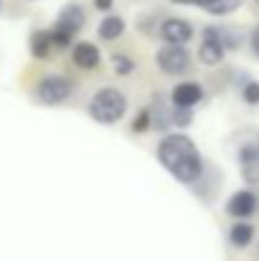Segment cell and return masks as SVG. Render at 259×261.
Listing matches in <instances>:
<instances>
[{
  "label": "cell",
  "mask_w": 259,
  "mask_h": 261,
  "mask_svg": "<svg viewBox=\"0 0 259 261\" xmlns=\"http://www.w3.org/2000/svg\"><path fill=\"white\" fill-rule=\"evenodd\" d=\"M160 165L168 170V173L178 180V182H196L201 173H203V158L196 147V142L180 132H173V135H166L155 150Z\"/></svg>",
  "instance_id": "1"
},
{
  "label": "cell",
  "mask_w": 259,
  "mask_h": 261,
  "mask_svg": "<svg viewBox=\"0 0 259 261\" xmlns=\"http://www.w3.org/2000/svg\"><path fill=\"white\" fill-rule=\"evenodd\" d=\"M86 112L94 122L99 124H117L125 112H127V96L114 87H104V89H97L86 104Z\"/></svg>",
  "instance_id": "2"
},
{
  "label": "cell",
  "mask_w": 259,
  "mask_h": 261,
  "mask_svg": "<svg viewBox=\"0 0 259 261\" xmlns=\"http://www.w3.org/2000/svg\"><path fill=\"white\" fill-rule=\"evenodd\" d=\"M72 96V82L61 74H46L36 84V99L46 107H59Z\"/></svg>",
  "instance_id": "3"
},
{
  "label": "cell",
  "mask_w": 259,
  "mask_h": 261,
  "mask_svg": "<svg viewBox=\"0 0 259 261\" xmlns=\"http://www.w3.org/2000/svg\"><path fill=\"white\" fill-rule=\"evenodd\" d=\"M155 64L163 74L180 76L191 69V54L185 51V46H163L155 54Z\"/></svg>",
  "instance_id": "4"
},
{
  "label": "cell",
  "mask_w": 259,
  "mask_h": 261,
  "mask_svg": "<svg viewBox=\"0 0 259 261\" xmlns=\"http://www.w3.org/2000/svg\"><path fill=\"white\" fill-rule=\"evenodd\" d=\"M224 54H226V48H224V43H221V38H219V28H214V25L203 28V33H201V46H198V59H201V64H203V66H219V64L224 61Z\"/></svg>",
  "instance_id": "5"
},
{
  "label": "cell",
  "mask_w": 259,
  "mask_h": 261,
  "mask_svg": "<svg viewBox=\"0 0 259 261\" xmlns=\"http://www.w3.org/2000/svg\"><path fill=\"white\" fill-rule=\"evenodd\" d=\"M86 23V10L79 5V3H66L61 10H59V15H56V23H54V28H59V31H64L66 36H77L82 28H84Z\"/></svg>",
  "instance_id": "6"
},
{
  "label": "cell",
  "mask_w": 259,
  "mask_h": 261,
  "mask_svg": "<svg viewBox=\"0 0 259 261\" xmlns=\"http://www.w3.org/2000/svg\"><path fill=\"white\" fill-rule=\"evenodd\" d=\"M160 38L168 43V46H183L193 38V25L185 20V18H166L158 28Z\"/></svg>",
  "instance_id": "7"
},
{
  "label": "cell",
  "mask_w": 259,
  "mask_h": 261,
  "mask_svg": "<svg viewBox=\"0 0 259 261\" xmlns=\"http://www.w3.org/2000/svg\"><path fill=\"white\" fill-rule=\"evenodd\" d=\"M203 99V89L198 82H180L171 91V107L175 109H193Z\"/></svg>",
  "instance_id": "8"
},
{
  "label": "cell",
  "mask_w": 259,
  "mask_h": 261,
  "mask_svg": "<svg viewBox=\"0 0 259 261\" xmlns=\"http://www.w3.org/2000/svg\"><path fill=\"white\" fill-rule=\"evenodd\" d=\"M239 170L249 185H259V145L247 142L239 150Z\"/></svg>",
  "instance_id": "9"
},
{
  "label": "cell",
  "mask_w": 259,
  "mask_h": 261,
  "mask_svg": "<svg viewBox=\"0 0 259 261\" xmlns=\"http://www.w3.org/2000/svg\"><path fill=\"white\" fill-rule=\"evenodd\" d=\"M257 203L259 200L252 190H237V193L226 200V213L234 216V218H239V221H244V218H249V216L257 211Z\"/></svg>",
  "instance_id": "10"
},
{
  "label": "cell",
  "mask_w": 259,
  "mask_h": 261,
  "mask_svg": "<svg viewBox=\"0 0 259 261\" xmlns=\"http://www.w3.org/2000/svg\"><path fill=\"white\" fill-rule=\"evenodd\" d=\"M72 61H74V66H77V69H82V71H91V69H97V66L102 64V54H99V48H97L94 43H89V41H79V43H74V46H72Z\"/></svg>",
  "instance_id": "11"
},
{
  "label": "cell",
  "mask_w": 259,
  "mask_h": 261,
  "mask_svg": "<svg viewBox=\"0 0 259 261\" xmlns=\"http://www.w3.org/2000/svg\"><path fill=\"white\" fill-rule=\"evenodd\" d=\"M175 5H191V8H201L208 15H231L234 10L242 8V0H171Z\"/></svg>",
  "instance_id": "12"
},
{
  "label": "cell",
  "mask_w": 259,
  "mask_h": 261,
  "mask_svg": "<svg viewBox=\"0 0 259 261\" xmlns=\"http://www.w3.org/2000/svg\"><path fill=\"white\" fill-rule=\"evenodd\" d=\"M125 28H127L125 18L109 13V15H104V18L99 20V25H97V36H99L102 41H117V38L125 33Z\"/></svg>",
  "instance_id": "13"
},
{
  "label": "cell",
  "mask_w": 259,
  "mask_h": 261,
  "mask_svg": "<svg viewBox=\"0 0 259 261\" xmlns=\"http://www.w3.org/2000/svg\"><path fill=\"white\" fill-rule=\"evenodd\" d=\"M148 109H150V129L166 132L173 127V107H168L163 99H155L153 107H148Z\"/></svg>",
  "instance_id": "14"
},
{
  "label": "cell",
  "mask_w": 259,
  "mask_h": 261,
  "mask_svg": "<svg viewBox=\"0 0 259 261\" xmlns=\"http://www.w3.org/2000/svg\"><path fill=\"white\" fill-rule=\"evenodd\" d=\"M28 48H31L33 59H49V54L54 51V46H51V31L49 28L33 31L31 38H28Z\"/></svg>",
  "instance_id": "15"
},
{
  "label": "cell",
  "mask_w": 259,
  "mask_h": 261,
  "mask_svg": "<svg viewBox=\"0 0 259 261\" xmlns=\"http://www.w3.org/2000/svg\"><path fill=\"white\" fill-rule=\"evenodd\" d=\"M252 239H254V226H252V223H247V221L234 223V226H231V231H229V241H231V246H237V249L249 246V244H252Z\"/></svg>",
  "instance_id": "16"
},
{
  "label": "cell",
  "mask_w": 259,
  "mask_h": 261,
  "mask_svg": "<svg viewBox=\"0 0 259 261\" xmlns=\"http://www.w3.org/2000/svg\"><path fill=\"white\" fill-rule=\"evenodd\" d=\"M112 69H114L117 76H130V74L137 69V64H135V59H130L127 54H114V56H112Z\"/></svg>",
  "instance_id": "17"
},
{
  "label": "cell",
  "mask_w": 259,
  "mask_h": 261,
  "mask_svg": "<svg viewBox=\"0 0 259 261\" xmlns=\"http://www.w3.org/2000/svg\"><path fill=\"white\" fill-rule=\"evenodd\" d=\"M130 129H132L135 135H143V132H148V129H150V109H148V107H145V109H140V112L135 114V119H132Z\"/></svg>",
  "instance_id": "18"
},
{
  "label": "cell",
  "mask_w": 259,
  "mask_h": 261,
  "mask_svg": "<svg viewBox=\"0 0 259 261\" xmlns=\"http://www.w3.org/2000/svg\"><path fill=\"white\" fill-rule=\"evenodd\" d=\"M49 31H51V46H54V48L66 51V48H72V46H74V38H72V36H66L64 31H59V28H49Z\"/></svg>",
  "instance_id": "19"
},
{
  "label": "cell",
  "mask_w": 259,
  "mask_h": 261,
  "mask_svg": "<svg viewBox=\"0 0 259 261\" xmlns=\"http://www.w3.org/2000/svg\"><path fill=\"white\" fill-rule=\"evenodd\" d=\"M193 122V109H175L173 107V127H188Z\"/></svg>",
  "instance_id": "20"
},
{
  "label": "cell",
  "mask_w": 259,
  "mask_h": 261,
  "mask_svg": "<svg viewBox=\"0 0 259 261\" xmlns=\"http://www.w3.org/2000/svg\"><path fill=\"white\" fill-rule=\"evenodd\" d=\"M242 96L247 104H259V84L257 82H249L247 87L242 89Z\"/></svg>",
  "instance_id": "21"
},
{
  "label": "cell",
  "mask_w": 259,
  "mask_h": 261,
  "mask_svg": "<svg viewBox=\"0 0 259 261\" xmlns=\"http://www.w3.org/2000/svg\"><path fill=\"white\" fill-rule=\"evenodd\" d=\"M91 3H94V8L102 10V13H109V10L114 8V0H91Z\"/></svg>",
  "instance_id": "22"
},
{
  "label": "cell",
  "mask_w": 259,
  "mask_h": 261,
  "mask_svg": "<svg viewBox=\"0 0 259 261\" xmlns=\"http://www.w3.org/2000/svg\"><path fill=\"white\" fill-rule=\"evenodd\" d=\"M249 43H252V51H254V56H259V25L252 31V38H249Z\"/></svg>",
  "instance_id": "23"
},
{
  "label": "cell",
  "mask_w": 259,
  "mask_h": 261,
  "mask_svg": "<svg viewBox=\"0 0 259 261\" xmlns=\"http://www.w3.org/2000/svg\"><path fill=\"white\" fill-rule=\"evenodd\" d=\"M0 8H3V5H0Z\"/></svg>",
  "instance_id": "24"
},
{
  "label": "cell",
  "mask_w": 259,
  "mask_h": 261,
  "mask_svg": "<svg viewBox=\"0 0 259 261\" xmlns=\"http://www.w3.org/2000/svg\"><path fill=\"white\" fill-rule=\"evenodd\" d=\"M257 3H259V0H257Z\"/></svg>",
  "instance_id": "25"
}]
</instances>
